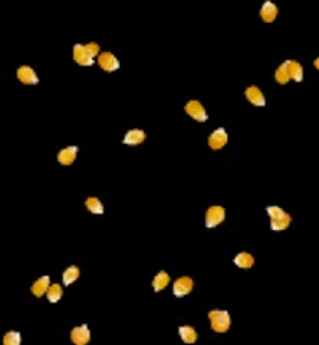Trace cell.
Masks as SVG:
<instances>
[{
  "label": "cell",
  "instance_id": "obj_1",
  "mask_svg": "<svg viewBox=\"0 0 319 345\" xmlns=\"http://www.w3.org/2000/svg\"><path fill=\"white\" fill-rule=\"evenodd\" d=\"M209 321L215 333H226L232 324L230 315L226 310H212V312H209Z\"/></svg>",
  "mask_w": 319,
  "mask_h": 345
},
{
  "label": "cell",
  "instance_id": "obj_2",
  "mask_svg": "<svg viewBox=\"0 0 319 345\" xmlns=\"http://www.w3.org/2000/svg\"><path fill=\"white\" fill-rule=\"evenodd\" d=\"M184 111L187 112L189 117H192L193 120L198 121V123H204V121H207V118H209L206 109H204V106L201 105L200 101H197V100H190L186 105Z\"/></svg>",
  "mask_w": 319,
  "mask_h": 345
},
{
  "label": "cell",
  "instance_id": "obj_3",
  "mask_svg": "<svg viewBox=\"0 0 319 345\" xmlns=\"http://www.w3.org/2000/svg\"><path fill=\"white\" fill-rule=\"evenodd\" d=\"M226 218V210L223 206H210L206 212V227L212 229L220 226Z\"/></svg>",
  "mask_w": 319,
  "mask_h": 345
},
{
  "label": "cell",
  "instance_id": "obj_4",
  "mask_svg": "<svg viewBox=\"0 0 319 345\" xmlns=\"http://www.w3.org/2000/svg\"><path fill=\"white\" fill-rule=\"evenodd\" d=\"M72 55H74V60L75 63H78L80 66H91V65H94V57L92 54H91L88 49H86V46L82 45V43H77L74 45V49H72Z\"/></svg>",
  "mask_w": 319,
  "mask_h": 345
},
{
  "label": "cell",
  "instance_id": "obj_5",
  "mask_svg": "<svg viewBox=\"0 0 319 345\" xmlns=\"http://www.w3.org/2000/svg\"><path fill=\"white\" fill-rule=\"evenodd\" d=\"M97 63L106 72H114V71H117V69H120V60L111 52H101L98 55Z\"/></svg>",
  "mask_w": 319,
  "mask_h": 345
},
{
  "label": "cell",
  "instance_id": "obj_6",
  "mask_svg": "<svg viewBox=\"0 0 319 345\" xmlns=\"http://www.w3.org/2000/svg\"><path fill=\"white\" fill-rule=\"evenodd\" d=\"M17 78H19V82H22L23 85H37L40 82L37 72L28 65H23L17 69Z\"/></svg>",
  "mask_w": 319,
  "mask_h": 345
},
{
  "label": "cell",
  "instance_id": "obj_7",
  "mask_svg": "<svg viewBox=\"0 0 319 345\" xmlns=\"http://www.w3.org/2000/svg\"><path fill=\"white\" fill-rule=\"evenodd\" d=\"M227 141H229V137H227V132L223 128L215 129L209 135V146H210V149H213V151H220V149H223L227 144Z\"/></svg>",
  "mask_w": 319,
  "mask_h": 345
},
{
  "label": "cell",
  "instance_id": "obj_8",
  "mask_svg": "<svg viewBox=\"0 0 319 345\" xmlns=\"http://www.w3.org/2000/svg\"><path fill=\"white\" fill-rule=\"evenodd\" d=\"M193 289V281L189 276H181V278L174 281V295L177 298H183L189 295Z\"/></svg>",
  "mask_w": 319,
  "mask_h": 345
},
{
  "label": "cell",
  "instance_id": "obj_9",
  "mask_svg": "<svg viewBox=\"0 0 319 345\" xmlns=\"http://www.w3.org/2000/svg\"><path fill=\"white\" fill-rule=\"evenodd\" d=\"M71 341L75 345H88L91 341V330L88 325H78L71 330Z\"/></svg>",
  "mask_w": 319,
  "mask_h": 345
},
{
  "label": "cell",
  "instance_id": "obj_10",
  "mask_svg": "<svg viewBox=\"0 0 319 345\" xmlns=\"http://www.w3.org/2000/svg\"><path fill=\"white\" fill-rule=\"evenodd\" d=\"M77 154H78V147L77 146H68L63 147L62 151L57 155V160L62 166H71L74 164V161L77 160Z\"/></svg>",
  "mask_w": 319,
  "mask_h": 345
},
{
  "label": "cell",
  "instance_id": "obj_11",
  "mask_svg": "<svg viewBox=\"0 0 319 345\" xmlns=\"http://www.w3.org/2000/svg\"><path fill=\"white\" fill-rule=\"evenodd\" d=\"M244 95L246 98L252 103V105L255 106H266V97L263 94V91H261L258 86L252 85V86H249L244 92Z\"/></svg>",
  "mask_w": 319,
  "mask_h": 345
},
{
  "label": "cell",
  "instance_id": "obj_12",
  "mask_svg": "<svg viewBox=\"0 0 319 345\" xmlns=\"http://www.w3.org/2000/svg\"><path fill=\"white\" fill-rule=\"evenodd\" d=\"M259 16L266 23L275 22V19L278 17V6L273 2H270V0H266V2L263 3V6H261V9H259Z\"/></svg>",
  "mask_w": 319,
  "mask_h": 345
},
{
  "label": "cell",
  "instance_id": "obj_13",
  "mask_svg": "<svg viewBox=\"0 0 319 345\" xmlns=\"http://www.w3.org/2000/svg\"><path fill=\"white\" fill-rule=\"evenodd\" d=\"M146 140V132L143 129H131L123 138V144L126 146H138Z\"/></svg>",
  "mask_w": 319,
  "mask_h": 345
},
{
  "label": "cell",
  "instance_id": "obj_14",
  "mask_svg": "<svg viewBox=\"0 0 319 345\" xmlns=\"http://www.w3.org/2000/svg\"><path fill=\"white\" fill-rule=\"evenodd\" d=\"M284 65H286L287 68V71H289V75L292 80H295V82H302L304 80V69L301 66L299 62H296V60H286L284 62Z\"/></svg>",
  "mask_w": 319,
  "mask_h": 345
},
{
  "label": "cell",
  "instance_id": "obj_15",
  "mask_svg": "<svg viewBox=\"0 0 319 345\" xmlns=\"http://www.w3.org/2000/svg\"><path fill=\"white\" fill-rule=\"evenodd\" d=\"M49 287H51V279H49V276L45 275V276H42V278H39L36 282L32 284L31 292H32L34 296L40 298V296H43L45 293H48Z\"/></svg>",
  "mask_w": 319,
  "mask_h": 345
},
{
  "label": "cell",
  "instance_id": "obj_16",
  "mask_svg": "<svg viewBox=\"0 0 319 345\" xmlns=\"http://www.w3.org/2000/svg\"><path fill=\"white\" fill-rule=\"evenodd\" d=\"M169 284H170V276H169V273H167V272H164V270L158 272V273L155 275L154 281H152V287H154V290H155V292H161V290H164Z\"/></svg>",
  "mask_w": 319,
  "mask_h": 345
},
{
  "label": "cell",
  "instance_id": "obj_17",
  "mask_svg": "<svg viewBox=\"0 0 319 345\" xmlns=\"http://www.w3.org/2000/svg\"><path fill=\"white\" fill-rule=\"evenodd\" d=\"M233 262H235V266L239 267V269H250V267H253L255 258L250 255V253H247V252H241V253H238V255L235 256Z\"/></svg>",
  "mask_w": 319,
  "mask_h": 345
},
{
  "label": "cell",
  "instance_id": "obj_18",
  "mask_svg": "<svg viewBox=\"0 0 319 345\" xmlns=\"http://www.w3.org/2000/svg\"><path fill=\"white\" fill-rule=\"evenodd\" d=\"M178 335L181 338V341L186 342V344H193L197 341L198 335H197V330L190 327V325H181L178 328Z\"/></svg>",
  "mask_w": 319,
  "mask_h": 345
},
{
  "label": "cell",
  "instance_id": "obj_19",
  "mask_svg": "<svg viewBox=\"0 0 319 345\" xmlns=\"http://www.w3.org/2000/svg\"><path fill=\"white\" fill-rule=\"evenodd\" d=\"M85 207L91 213H94V215H103V212H105L103 203H101L97 197H89L85 201Z\"/></svg>",
  "mask_w": 319,
  "mask_h": 345
},
{
  "label": "cell",
  "instance_id": "obj_20",
  "mask_svg": "<svg viewBox=\"0 0 319 345\" xmlns=\"http://www.w3.org/2000/svg\"><path fill=\"white\" fill-rule=\"evenodd\" d=\"M292 223V216L289 213H286L281 218H276V220H270V229L275 230V232H282L286 230Z\"/></svg>",
  "mask_w": 319,
  "mask_h": 345
},
{
  "label": "cell",
  "instance_id": "obj_21",
  "mask_svg": "<svg viewBox=\"0 0 319 345\" xmlns=\"http://www.w3.org/2000/svg\"><path fill=\"white\" fill-rule=\"evenodd\" d=\"M80 278V269L77 266H69L62 275V279L65 285H71Z\"/></svg>",
  "mask_w": 319,
  "mask_h": 345
},
{
  "label": "cell",
  "instance_id": "obj_22",
  "mask_svg": "<svg viewBox=\"0 0 319 345\" xmlns=\"http://www.w3.org/2000/svg\"><path fill=\"white\" fill-rule=\"evenodd\" d=\"M46 296H48V301H49L51 304H57V302H59L60 299H62V296H63L62 285H60V284H51Z\"/></svg>",
  "mask_w": 319,
  "mask_h": 345
},
{
  "label": "cell",
  "instance_id": "obj_23",
  "mask_svg": "<svg viewBox=\"0 0 319 345\" xmlns=\"http://www.w3.org/2000/svg\"><path fill=\"white\" fill-rule=\"evenodd\" d=\"M275 78H276V82L279 83V85H286L289 80H290V75H289V71H287V68H286V65H281V66H278V69H276V72H275Z\"/></svg>",
  "mask_w": 319,
  "mask_h": 345
},
{
  "label": "cell",
  "instance_id": "obj_24",
  "mask_svg": "<svg viewBox=\"0 0 319 345\" xmlns=\"http://www.w3.org/2000/svg\"><path fill=\"white\" fill-rule=\"evenodd\" d=\"M22 342V336L19 331H8L3 336V345H20Z\"/></svg>",
  "mask_w": 319,
  "mask_h": 345
},
{
  "label": "cell",
  "instance_id": "obj_25",
  "mask_svg": "<svg viewBox=\"0 0 319 345\" xmlns=\"http://www.w3.org/2000/svg\"><path fill=\"white\" fill-rule=\"evenodd\" d=\"M266 212L270 216V220H276V218H281L287 213V212H284V209H281L279 206H267Z\"/></svg>",
  "mask_w": 319,
  "mask_h": 345
},
{
  "label": "cell",
  "instance_id": "obj_26",
  "mask_svg": "<svg viewBox=\"0 0 319 345\" xmlns=\"http://www.w3.org/2000/svg\"><path fill=\"white\" fill-rule=\"evenodd\" d=\"M85 46H86V49H88L91 54H92L94 59H95V57H98V55H100V46H98L95 42H89V43H86Z\"/></svg>",
  "mask_w": 319,
  "mask_h": 345
},
{
  "label": "cell",
  "instance_id": "obj_27",
  "mask_svg": "<svg viewBox=\"0 0 319 345\" xmlns=\"http://www.w3.org/2000/svg\"><path fill=\"white\" fill-rule=\"evenodd\" d=\"M313 65H315V68H316V69H318V71H319V57H318V59H315Z\"/></svg>",
  "mask_w": 319,
  "mask_h": 345
}]
</instances>
